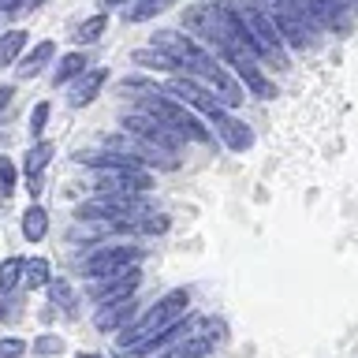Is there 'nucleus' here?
<instances>
[{"instance_id":"1","label":"nucleus","mask_w":358,"mask_h":358,"mask_svg":"<svg viewBox=\"0 0 358 358\" xmlns=\"http://www.w3.org/2000/svg\"><path fill=\"white\" fill-rule=\"evenodd\" d=\"M183 30L194 34L201 45H209V49L243 78V86L254 90L257 97L276 94V86L262 75V56H257V49L250 45V38H246V30H243V22L235 19V11L224 4V0H217V4H190L183 11Z\"/></svg>"},{"instance_id":"2","label":"nucleus","mask_w":358,"mask_h":358,"mask_svg":"<svg viewBox=\"0 0 358 358\" xmlns=\"http://www.w3.org/2000/svg\"><path fill=\"white\" fill-rule=\"evenodd\" d=\"M157 49H164L168 56H176L179 67H183V75L190 78H198L206 90H213V97H220L224 105H243V78L239 75H228L224 71V60L217 52L209 56V45H201L194 34H187V30H161V34H153V41Z\"/></svg>"},{"instance_id":"3","label":"nucleus","mask_w":358,"mask_h":358,"mask_svg":"<svg viewBox=\"0 0 358 358\" xmlns=\"http://www.w3.org/2000/svg\"><path fill=\"white\" fill-rule=\"evenodd\" d=\"M164 90H168L172 97L187 101V105L194 108V112H201V116H206L213 127H217V134L224 138V145H228V150L243 153V150H250V145H254V131L246 127V123L235 120L231 112H228V105H224L220 97H213V90H206V86L198 83V78H190V75H172Z\"/></svg>"},{"instance_id":"4","label":"nucleus","mask_w":358,"mask_h":358,"mask_svg":"<svg viewBox=\"0 0 358 358\" xmlns=\"http://www.w3.org/2000/svg\"><path fill=\"white\" fill-rule=\"evenodd\" d=\"M224 4H228L235 11V19L243 22V30H246V38H250V45L257 49V56H262L265 64H273L276 71H284L287 67V41H284V34H280L265 0H224Z\"/></svg>"},{"instance_id":"5","label":"nucleus","mask_w":358,"mask_h":358,"mask_svg":"<svg viewBox=\"0 0 358 358\" xmlns=\"http://www.w3.org/2000/svg\"><path fill=\"white\" fill-rule=\"evenodd\" d=\"M145 86H150V83H145ZM161 90H164V86H150V94H142V112H145V116H157L161 123H168V127H172L183 142L213 145V134H209L206 123H201L179 97L161 94Z\"/></svg>"},{"instance_id":"6","label":"nucleus","mask_w":358,"mask_h":358,"mask_svg":"<svg viewBox=\"0 0 358 358\" xmlns=\"http://www.w3.org/2000/svg\"><path fill=\"white\" fill-rule=\"evenodd\" d=\"M265 4H268V11H273L276 27H280V34H284V41L291 45V49L310 52V49L321 45V30L324 27L313 19L306 0H265Z\"/></svg>"},{"instance_id":"7","label":"nucleus","mask_w":358,"mask_h":358,"mask_svg":"<svg viewBox=\"0 0 358 358\" xmlns=\"http://www.w3.org/2000/svg\"><path fill=\"white\" fill-rule=\"evenodd\" d=\"M187 291H168L164 299H157L150 310L142 313L134 324H127V329L120 332V340H116V347H131V343H138V340H150V336H157V332H164L168 324H176L179 317H183V310H187Z\"/></svg>"},{"instance_id":"8","label":"nucleus","mask_w":358,"mask_h":358,"mask_svg":"<svg viewBox=\"0 0 358 358\" xmlns=\"http://www.w3.org/2000/svg\"><path fill=\"white\" fill-rule=\"evenodd\" d=\"M138 262H142V246H134V243L105 246V250L90 254L86 262H83V276H86V280H101V276L123 273V268H134Z\"/></svg>"},{"instance_id":"9","label":"nucleus","mask_w":358,"mask_h":358,"mask_svg":"<svg viewBox=\"0 0 358 358\" xmlns=\"http://www.w3.org/2000/svg\"><path fill=\"white\" fill-rule=\"evenodd\" d=\"M153 179L142 164H131V168H97L94 176V190L97 194H142L150 190Z\"/></svg>"},{"instance_id":"10","label":"nucleus","mask_w":358,"mask_h":358,"mask_svg":"<svg viewBox=\"0 0 358 358\" xmlns=\"http://www.w3.org/2000/svg\"><path fill=\"white\" fill-rule=\"evenodd\" d=\"M123 131L134 134V138H142V142H150V145H157V150H164V153H179V150H183V138H179L168 123H161L157 116H145V112H131V116H123Z\"/></svg>"},{"instance_id":"11","label":"nucleus","mask_w":358,"mask_h":358,"mask_svg":"<svg viewBox=\"0 0 358 358\" xmlns=\"http://www.w3.org/2000/svg\"><path fill=\"white\" fill-rule=\"evenodd\" d=\"M142 284V273L138 265L134 268H123V273H112V276H101L94 287H90V299L97 302V306H105V302H120V299H131L134 291Z\"/></svg>"},{"instance_id":"12","label":"nucleus","mask_w":358,"mask_h":358,"mask_svg":"<svg viewBox=\"0 0 358 358\" xmlns=\"http://www.w3.org/2000/svg\"><path fill=\"white\" fill-rule=\"evenodd\" d=\"M198 321H176V324H168L164 332H157L150 336V340H138V343H131V347H120V358H153V355H161L164 347H172L176 340H183V336L194 329Z\"/></svg>"},{"instance_id":"13","label":"nucleus","mask_w":358,"mask_h":358,"mask_svg":"<svg viewBox=\"0 0 358 358\" xmlns=\"http://www.w3.org/2000/svg\"><path fill=\"white\" fill-rule=\"evenodd\" d=\"M108 83V71L105 67H94V71H83L71 83V90H67V105L71 108H83V105H90L97 94H101V86Z\"/></svg>"},{"instance_id":"14","label":"nucleus","mask_w":358,"mask_h":358,"mask_svg":"<svg viewBox=\"0 0 358 358\" xmlns=\"http://www.w3.org/2000/svg\"><path fill=\"white\" fill-rule=\"evenodd\" d=\"M52 153H56V145H52V142H34L30 150H27L22 172H27V187L34 190V194L41 190V172H45V164L52 161Z\"/></svg>"},{"instance_id":"15","label":"nucleus","mask_w":358,"mask_h":358,"mask_svg":"<svg viewBox=\"0 0 358 358\" xmlns=\"http://www.w3.org/2000/svg\"><path fill=\"white\" fill-rule=\"evenodd\" d=\"M209 351H213V340H209V336L187 332L183 340H176L172 347H164V351L153 355V358H209Z\"/></svg>"},{"instance_id":"16","label":"nucleus","mask_w":358,"mask_h":358,"mask_svg":"<svg viewBox=\"0 0 358 358\" xmlns=\"http://www.w3.org/2000/svg\"><path fill=\"white\" fill-rule=\"evenodd\" d=\"M134 313V295L131 299H120V302H105L97 310V329L101 332H112V329H127V317Z\"/></svg>"},{"instance_id":"17","label":"nucleus","mask_w":358,"mask_h":358,"mask_svg":"<svg viewBox=\"0 0 358 358\" xmlns=\"http://www.w3.org/2000/svg\"><path fill=\"white\" fill-rule=\"evenodd\" d=\"M52 52H56V45H52V41H38V45L30 49V56H27V60H19V64H15L19 78H34V75H38L45 64L52 60Z\"/></svg>"},{"instance_id":"18","label":"nucleus","mask_w":358,"mask_h":358,"mask_svg":"<svg viewBox=\"0 0 358 358\" xmlns=\"http://www.w3.org/2000/svg\"><path fill=\"white\" fill-rule=\"evenodd\" d=\"M83 71H90V60H86L83 52H67V56H60V64H56L52 83H56V86H71Z\"/></svg>"},{"instance_id":"19","label":"nucleus","mask_w":358,"mask_h":358,"mask_svg":"<svg viewBox=\"0 0 358 358\" xmlns=\"http://www.w3.org/2000/svg\"><path fill=\"white\" fill-rule=\"evenodd\" d=\"M332 34H351L358 19V0H332Z\"/></svg>"},{"instance_id":"20","label":"nucleus","mask_w":358,"mask_h":358,"mask_svg":"<svg viewBox=\"0 0 358 358\" xmlns=\"http://www.w3.org/2000/svg\"><path fill=\"white\" fill-rule=\"evenodd\" d=\"M45 231H49V217H45L41 206H30L27 213H22V235H27L30 243H41Z\"/></svg>"},{"instance_id":"21","label":"nucleus","mask_w":358,"mask_h":358,"mask_svg":"<svg viewBox=\"0 0 358 358\" xmlns=\"http://www.w3.org/2000/svg\"><path fill=\"white\" fill-rule=\"evenodd\" d=\"M19 280H27V262H22V257H8V262H0V295L15 291Z\"/></svg>"},{"instance_id":"22","label":"nucleus","mask_w":358,"mask_h":358,"mask_svg":"<svg viewBox=\"0 0 358 358\" xmlns=\"http://www.w3.org/2000/svg\"><path fill=\"white\" fill-rule=\"evenodd\" d=\"M172 4H179V0H134V4H131V11H127V19H131V22L157 19L161 11H168Z\"/></svg>"},{"instance_id":"23","label":"nucleus","mask_w":358,"mask_h":358,"mask_svg":"<svg viewBox=\"0 0 358 358\" xmlns=\"http://www.w3.org/2000/svg\"><path fill=\"white\" fill-rule=\"evenodd\" d=\"M22 45H27V34H22V30L0 34V67L15 64V60H19V52H22Z\"/></svg>"},{"instance_id":"24","label":"nucleus","mask_w":358,"mask_h":358,"mask_svg":"<svg viewBox=\"0 0 358 358\" xmlns=\"http://www.w3.org/2000/svg\"><path fill=\"white\" fill-rule=\"evenodd\" d=\"M105 27H108V19H105V15H94V19H86L83 27L71 34V38H75L78 45H90V41H97L101 34H105Z\"/></svg>"},{"instance_id":"25","label":"nucleus","mask_w":358,"mask_h":358,"mask_svg":"<svg viewBox=\"0 0 358 358\" xmlns=\"http://www.w3.org/2000/svg\"><path fill=\"white\" fill-rule=\"evenodd\" d=\"M27 284L30 287H45V284H49V262H45V257L27 262Z\"/></svg>"},{"instance_id":"26","label":"nucleus","mask_w":358,"mask_h":358,"mask_svg":"<svg viewBox=\"0 0 358 358\" xmlns=\"http://www.w3.org/2000/svg\"><path fill=\"white\" fill-rule=\"evenodd\" d=\"M30 351H34V355H41V358H52V355H60V351H64V340H60V336H38Z\"/></svg>"},{"instance_id":"27","label":"nucleus","mask_w":358,"mask_h":358,"mask_svg":"<svg viewBox=\"0 0 358 358\" xmlns=\"http://www.w3.org/2000/svg\"><path fill=\"white\" fill-rule=\"evenodd\" d=\"M161 231H168L164 213H145V217L138 220V235H161Z\"/></svg>"},{"instance_id":"28","label":"nucleus","mask_w":358,"mask_h":358,"mask_svg":"<svg viewBox=\"0 0 358 358\" xmlns=\"http://www.w3.org/2000/svg\"><path fill=\"white\" fill-rule=\"evenodd\" d=\"M306 4H310V11H313V19H317L321 22V27L324 30H332V0H306Z\"/></svg>"},{"instance_id":"29","label":"nucleus","mask_w":358,"mask_h":358,"mask_svg":"<svg viewBox=\"0 0 358 358\" xmlns=\"http://www.w3.org/2000/svg\"><path fill=\"white\" fill-rule=\"evenodd\" d=\"M15 190V164L8 161V157H0V194H11Z\"/></svg>"},{"instance_id":"30","label":"nucleus","mask_w":358,"mask_h":358,"mask_svg":"<svg viewBox=\"0 0 358 358\" xmlns=\"http://www.w3.org/2000/svg\"><path fill=\"white\" fill-rule=\"evenodd\" d=\"M45 123H49V101L34 105V112H30V134H34V138H38V134L45 131Z\"/></svg>"},{"instance_id":"31","label":"nucleus","mask_w":358,"mask_h":358,"mask_svg":"<svg viewBox=\"0 0 358 358\" xmlns=\"http://www.w3.org/2000/svg\"><path fill=\"white\" fill-rule=\"evenodd\" d=\"M27 355V343L22 340H15V336H4L0 340V358H22Z\"/></svg>"},{"instance_id":"32","label":"nucleus","mask_w":358,"mask_h":358,"mask_svg":"<svg viewBox=\"0 0 358 358\" xmlns=\"http://www.w3.org/2000/svg\"><path fill=\"white\" fill-rule=\"evenodd\" d=\"M49 295H52V306H64V310H71V287L64 284H49Z\"/></svg>"},{"instance_id":"33","label":"nucleus","mask_w":358,"mask_h":358,"mask_svg":"<svg viewBox=\"0 0 358 358\" xmlns=\"http://www.w3.org/2000/svg\"><path fill=\"white\" fill-rule=\"evenodd\" d=\"M11 94H15V86H0V108H4L8 101H11Z\"/></svg>"},{"instance_id":"34","label":"nucleus","mask_w":358,"mask_h":358,"mask_svg":"<svg viewBox=\"0 0 358 358\" xmlns=\"http://www.w3.org/2000/svg\"><path fill=\"white\" fill-rule=\"evenodd\" d=\"M120 4H134V0H101V8H120Z\"/></svg>"},{"instance_id":"35","label":"nucleus","mask_w":358,"mask_h":358,"mask_svg":"<svg viewBox=\"0 0 358 358\" xmlns=\"http://www.w3.org/2000/svg\"><path fill=\"white\" fill-rule=\"evenodd\" d=\"M78 358H101V355H94V351H83V355H78Z\"/></svg>"},{"instance_id":"36","label":"nucleus","mask_w":358,"mask_h":358,"mask_svg":"<svg viewBox=\"0 0 358 358\" xmlns=\"http://www.w3.org/2000/svg\"><path fill=\"white\" fill-rule=\"evenodd\" d=\"M0 310H4V306H0Z\"/></svg>"}]
</instances>
